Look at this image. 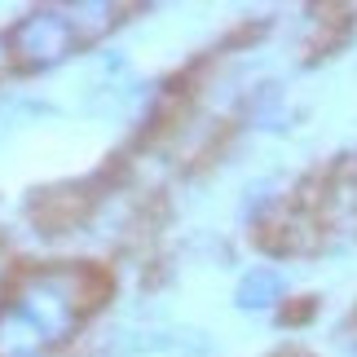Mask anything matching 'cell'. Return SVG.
<instances>
[{"label": "cell", "instance_id": "6da1fadb", "mask_svg": "<svg viewBox=\"0 0 357 357\" xmlns=\"http://www.w3.org/2000/svg\"><path fill=\"white\" fill-rule=\"evenodd\" d=\"M84 278L71 269L26 273L0 305V357H40L71 335L84 313Z\"/></svg>", "mask_w": 357, "mask_h": 357}, {"label": "cell", "instance_id": "7a4b0ae2", "mask_svg": "<svg viewBox=\"0 0 357 357\" xmlns=\"http://www.w3.org/2000/svg\"><path fill=\"white\" fill-rule=\"evenodd\" d=\"M79 45V26L58 9H40V13H26V18L13 26L9 36V49H13V62L26 66V71H40V66H53L62 58H71V49Z\"/></svg>", "mask_w": 357, "mask_h": 357}, {"label": "cell", "instance_id": "3957f363", "mask_svg": "<svg viewBox=\"0 0 357 357\" xmlns=\"http://www.w3.org/2000/svg\"><path fill=\"white\" fill-rule=\"evenodd\" d=\"M282 291H287V278H282L278 269L260 265V269H252V273H243V282H238L234 300H238V309L260 313V309H273V305H278Z\"/></svg>", "mask_w": 357, "mask_h": 357}]
</instances>
